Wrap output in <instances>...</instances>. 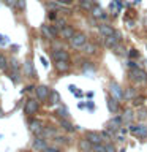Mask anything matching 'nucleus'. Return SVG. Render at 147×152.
<instances>
[{
  "label": "nucleus",
  "instance_id": "423d86ee",
  "mask_svg": "<svg viewBox=\"0 0 147 152\" xmlns=\"http://www.w3.org/2000/svg\"><path fill=\"white\" fill-rule=\"evenodd\" d=\"M30 132L36 136L44 135V125L41 121H30Z\"/></svg>",
  "mask_w": 147,
  "mask_h": 152
},
{
  "label": "nucleus",
  "instance_id": "1a4fd4ad",
  "mask_svg": "<svg viewBox=\"0 0 147 152\" xmlns=\"http://www.w3.org/2000/svg\"><path fill=\"white\" fill-rule=\"evenodd\" d=\"M32 147L35 151H38V152H43L47 147V144H46V140H44V136H36L35 140H33V144H32Z\"/></svg>",
  "mask_w": 147,
  "mask_h": 152
},
{
  "label": "nucleus",
  "instance_id": "a19ab883",
  "mask_svg": "<svg viewBox=\"0 0 147 152\" xmlns=\"http://www.w3.org/2000/svg\"><path fill=\"white\" fill-rule=\"evenodd\" d=\"M128 54H130V57H138V51H136V49H130V52H128Z\"/></svg>",
  "mask_w": 147,
  "mask_h": 152
},
{
  "label": "nucleus",
  "instance_id": "20e7f679",
  "mask_svg": "<svg viewBox=\"0 0 147 152\" xmlns=\"http://www.w3.org/2000/svg\"><path fill=\"white\" fill-rule=\"evenodd\" d=\"M35 94H36V98L40 100V102H46V100H49V95H51V90L47 86H38L35 89Z\"/></svg>",
  "mask_w": 147,
  "mask_h": 152
},
{
  "label": "nucleus",
  "instance_id": "a18cd8bd",
  "mask_svg": "<svg viewBox=\"0 0 147 152\" xmlns=\"http://www.w3.org/2000/svg\"><path fill=\"white\" fill-rule=\"evenodd\" d=\"M85 2H93V0H85Z\"/></svg>",
  "mask_w": 147,
  "mask_h": 152
},
{
  "label": "nucleus",
  "instance_id": "6ab92c4d",
  "mask_svg": "<svg viewBox=\"0 0 147 152\" xmlns=\"http://www.w3.org/2000/svg\"><path fill=\"white\" fill-rule=\"evenodd\" d=\"M92 13H93V18H100V19H103V21H106V19H108V14H104V11L100 7H93Z\"/></svg>",
  "mask_w": 147,
  "mask_h": 152
},
{
  "label": "nucleus",
  "instance_id": "49530a36",
  "mask_svg": "<svg viewBox=\"0 0 147 152\" xmlns=\"http://www.w3.org/2000/svg\"><path fill=\"white\" fill-rule=\"evenodd\" d=\"M120 152H125V151H120Z\"/></svg>",
  "mask_w": 147,
  "mask_h": 152
},
{
  "label": "nucleus",
  "instance_id": "f03ea898",
  "mask_svg": "<svg viewBox=\"0 0 147 152\" xmlns=\"http://www.w3.org/2000/svg\"><path fill=\"white\" fill-rule=\"evenodd\" d=\"M131 79L138 84H147V73L141 68L131 70Z\"/></svg>",
  "mask_w": 147,
  "mask_h": 152
},
{
  "label": "nucleus",
  "instance_id": "72a5a7b5",
  "mask_svg": "<svg viewBox=\"0 0 147 152\" xmlns=\"http://www.w3.org/2000/svg\"><path fill=\"white\" fill-rule=\"evenodd\" d=\"M16 5L19 10H25V0H16Z\"/></svg>",
  "mask_w": 147,
  "mask_h": 152
},
{
  "label": "nucleus",
  "instance_id": "f3484780",
  "mask_svg": "<svg viewBox=\"0 0 147 152\" xmlns=\"http://www.w3.org/2000/svg\"><path fill=\"white\" fill-rule=\"evenodd\" d=\"M60 125H62V128H63L65 132H68V133H73L74 130H76V127L73 125V124H71L68 119H60Z\"/></svg>",
  "mask_w": 147,
  "mask_h": 152
},
{
  "label": "nucleus",
  "instance_id": "c9c22d12",
  "mask_svg": "<svg viewBox=\"0 0 147 152\" xmlns=\"http://www.w3.org/2000/svg\"><path fill=\"white\" fill-rule=\"evenodd\" d=\"M127 97H131V98H135V97H136V92H135V89H128V92H127Z\"/></svg>",
  "mask_w": 147,
  "mask_h": 152
},
{
  "label": "nucleus",
  "instance_id": "bb28decb",
  "mask_svg": "<svg viewBox=\"0 0 147 152\" xmlns=\"http://www.w3.org/2000/svg\"><path fill=\"white\" fill-rule=\"evenodd\" d=\"M79 5H81V8H84V10H92V2H85V0H79Z\"/></svg>",
  "mask_w": 147,
  "mask_h": 152
},
{
  "label": "nucleus",
  "instance_id": "37998d69",
  "mask_svg": "<svg viewBox=\"0 0 147 152\" xmlns=\"http://www.w3.org/2000/svg\"><path fill=\"white\" fill-rule=\"evenodd\" d=\"M49 19H51V21H57V14H55L54 11H51V14H49Z\"/></svg>",
  "mask_w": 147,
  "mask_h": 152
},
{
  "label": "nucleus",
  "instance_id": "cd10ccee",
  "mask_svg": "<svg viewBox=\"0 0 147 152\" xmlns=\"http://www.w3.org/2000/svg\"><path fill=\"white\" fill-rule=\"evenodd\" d=\"M49 100H51V103H59L60 97H59V94H57V92H51V95H49Z\"/></svg>",
  "mask_w": 147,
  "mask_h": 152
},
{
  "label": "nucleus",
  "instance_id": "7ed1b4c3",
  "mask_svg": "<svg viewBox=\"0 0 147 152\" xmlns=\"http://www.w3.org/2000/svg\"><path fill=\"white\" fill-rule=\"evenodd\" d=\"M38 108H40V104H38V102L35 98H28L25 104H24V113L28 114V116H32V114H35L38 111Z\"/></svg>",
  "mask_w": 147,
  "mask_h": 152
},
{
  "label": "nucleus",
  "instance_id": "9b49d317",
  "mask_svg": "<svg viewBox=\"0 0 147 152\" xmlns=\"http://www.w3.org/2000/svg\"><path fill=\"white\" fill-rule=\"evenodd\" d=\"M52 59H54L55 62L57 60H66L70 62V54L63 49H54V52H52Z\"/></svg>",
  "mask_w": 147,
  "mask_h": 152
},
{
  "label": "nucleus",
  "instance_id": "58836bf2",
  "mask_svg": "<svg viewBox=\"0 0 147 152\" xmlns=\"http://www.w3.org/2000/svg\"><path fill=\"white\" fill-rule=\"evenodd\" d=\"M57 3H60V5H70L71 3V0H55Z\"/></svg>",
  "mask_w": 147,
  "mask_h": 152
},
{
  "label": "nucleus",
  "instance_id": "5701e85b",
  "mask_svg": "<svg viewBox=\"0 0 147 152\" xmlns=\"http://www.w3.org/2000/svg\"><path fill=\"white\" fill-rule=\"evenodd\" d=\"M8 68V59L0 52V70H7Z\"/></svg>",
  "mask_w": 147,
  "mask_h": 152
},
{
  "label": "nucleus",
  "instance_id": "f257e3e1",
  "mask_svg": "<svg viewBox=\"0 0 147 152\" xmlns=\"http://www.w3.org/2000/svg\"><path fill=\"white\" fill-rule=\"evenodd\" d=\"M85 43H87V38H85L84 33H74V37L70 40V45L73 46L74 49H82Z\"/></svg>",
  "mask_w": 147,
  "mask_h": 152
},
{
  "label": "nucleus",
  "instance_id": "f8f14e48",
  "mask_svg": "<svg viewBox=\"0 0 147 152\" xmlns=\"http://www.w3.org/2000/svg\"><path fill=\"white\" fill-rule=\"evenodd\" d=\"M106 104H108V109L111 113H117L119 111V106H120V102L116 100L114 97H108L106 98Z\"/></svg>",
  "mask_w": 147,
  "mask_h": 152
},
{
  "label": "nucleus",
  "instance_id": "c756f323",
  "mask_svg": "<svg viewBox=\"0 0 147 152\" xmlns=\"http://www.w3.org/2000/svg\"><path fill=\"white\" fill-rule=\"evenodd\" d=\"M57 144H70V140H66L65 136H57Z\"/></svg>",
  "mask_w": 147,
  "mask_h": 152
},
{
  "label": "nucleus",
  "instance_id": "aec40b11",
  "mask_svg": "<svg viewBox=\"0 0 147 152\" xmlns=\"http://www.w3.org/2000/svg\"><path fill=\"white\" fill-rule=\"evenodd\" d=\"M41 32H43V35H44L47 40H52L55 35H54V30H52V27H49V26H43L41 27Z\"/></svg>",
  "mask_w": 147,
  "mask_h": 152
},
{
  "label": "nucleus",
  "instance_id": "4be33fe9",
  "mask_svg": "<svg viewBox=\"0 0 147 152\" xmlns=\"http://www.w3.org/2000/svg\"><path fill=\"white\" fill-rule=\"evenodd\" d=\"M57 114L60 116V119H68V117H70V111H68L66 108H63V106L57 109Z\"/></svg>",
  "mask_w": 147,
  "mask_h": 152
},
{
  "label": "nucleus",
  "instance_id": "a211bd4d",
  "mask_svg": "<svg viewBox=\"0 0 147 152\" xmlns=\"http://www.w3.org/2000/svg\"><path fill=\"white\" fill-rule=\"evenodd\" d=\"M81 51H82L84 54H87V56H92V54H95V52H97V46H95L93 43H85L84 48H82Z\"/></svg>",
  "mask_w": 147,
  "mask_h": 152
},
{
  "label": "nucleus",
  "instance_id": "4468645a",
  "mask_svg": "<svg viewBox=\"0 0 147 152\" xmlns=\"http://www.w3.org/2000/svg\"><path fill=\"white\" fill-rule=\"evenodd\" d=\"M100 33H101L103 38H106V37H112L116 33V30L111 26H108V24H103V26H100Z\"/></svg>",
  "mask_w": 147,
  "mask_h": 152
},
{
  "label": "nucleus",
  "instance_id": "9d476101",
  "mask_svg": "<svg viewBox=\"0 0 147 152\" xmlns=\"http://www.w3.org/2000/svg\"><path fill=\"white\" fill-rule=\"evenodd\" d=\"M123 122V119H122V116H116V117H112L111 121H108V124H106V128L108 130H112V132H116L119 127H120V124Z\"/></svg>",
  "mask_w": 147,
  "mask_h": 152
},
{
  "label": "nucleus",
  "instance_id": "ddd939ff",
  "mask_svg": "<svg viewBox=\"0 0 147 152\" xmlns=\"http://www.w3.org/2000/svg\"><path fill=\"white\" fill-rule=\"evenodd\" d=\"M74 30H73V27H70V26H66L65 28H62L60 30V37H62V40H71V38L74 37Z\"/></svg>",
  "mask_w": 147,
  "mask_h": 152
},
{
  "label": "nucleus",
  "instance_id": "6e6552de",
  "mask_svg": "<svg viewBox=\"0 0 147 152\" xmlns=\"http://www.w3.org/2000/svg\"><path fill=\"white\" fill-rule=\"evenodd\" d=\"M85 138L92 142V144H103V136H101V133H98V132H87L85 133Z\"/></svg>",
  "mask_w": 147,
  "mask_h": 152
},
{
  "label": "nucleus",
  "instance_id": "412c9836",
  "mask_svg": "<svg viewBox=\"0 0 147 152\" xmlns=\"http://www.w3.org/2000/svg\"><path fill=\"white\" fill-rule=\"evenodd\" d=\"M133 117H135V113H133V109H127V111L123 113V116H122L123 122H130V121H133Z\"/></svg>",
  "mask_w": 147,
  "mask_h": 152
},
{
  "label": "nucleus",
  "instance_id": "2f4dec72",
  "mask_svg": "<svg viewBox=\"0 0 147 152\" xmlns=\"http://www.w3.org/2000/svg\"><path fill=\"white\" fill-rule=\"evenodd\" d=\"M104 147H106V152H117L114 144H111V142H104Z\"/></svg>",
  "mask_w": 147,
  "mask_h": 152
},
{
  "label": "nucleus",
  "instance_id": "393cba45",
  "mask_svg": "<svg viewBox=\"0 0 147 152\" xmlns=\"http://www.w3.org/2000/svg\"><path fill=\"white\" fill-rule=\"evenodd\" d=\"M101 136H103V140L106 141V142H109V140L112 138V130H108V128H106V130H103L101 132Z\"/></svg>",
  "mask_w": 147,
  "mask_h": 152
},
{
  "label": "nucleus",
  "instance_id": "79ce46f5",
  "mask_svg": "<svg viewBox=\"0 0 147 152\" xmlns=\"http://www.w3.org/2000/svg\"><path fill=\"white\" fill-rule=\"evenodd\" d=\"M131 133H138V125H130V128H128Z\"/></svg>",
  "mask_w": 147,
  "mask_h": 152
},
{
  "label": "nucleus",
  "instance_id": "c03bdc74",
  "mask_svg": "<svg viewBox=\"0 0 147 152\" xmlns=\"http://www.w3.org/2000/svg\"><path fill=\"white\" fill-rule=\"evenodd\" d=\"M3 116V111H2V108H0V117H2Z\"/></svg>",
  "mask_w": 147,
  "mask_h": 152
},
{
  "label": "nucleus",
  "instance_id": "7c9ffc66",
  "mask_svg": "<svg viewBox=\"0 0 147 152\" xmlns=\"http://www.w3.org/2000/svg\"><path fill=\"white\" fill-rule=\"evenodd\" d=\"M43 152H62L60 147H55V146H47Z\"/></svg>",
  "mask_w": 147,
  "mask_h": 152
},
{
  "label": "nucleus",
  "instance_id": "e433bc0d",
  "mask_svg": "<svg viewBox=\"0 0 147 152\" xmlns=\"http://www.w3.org/2000/svg\"><path fill=\"white\" fill-rule=\"evenodd\" d=\"M128 68H131V70H136L138 68V66H136V62H128Z\"/></svg>",
  "mask_w": 147,
  "mask_h": 152
},
{
  "label": "nucleus",
  "instance_id": "ea45409f",
  "mask_svg": "<svg viewBox=\"0 0 147 152\" xmlns=\"http://www.w3.org/2000/svg\"><path fill=\"white\" fill-rule=\"evenodd\" d=\"M5 3H7L8 7H14V5H16V0H5Z\"/></svg>",
  "mask_w": 147,
  "mask_h": 152
},
{
  "label": "nucleus",
  "instance_id": "2eb2a0df",
  "mask_svg": "<svg viewBox=\"0 0 147 152\" xmlns=\"http://www.w3.org/2000/svg\"><path fill=\"white\" fill-rule=\"evenodd\" d=\"M92 147H93V144L87 140V138H82V140L79 141V151L81 152H92Z\"/></svg>",
  "mask_w": 147,
  "mask_h": 152
},
{
  "label": "nucleus",
  "instance_id": "b1692460",
  "mask_svg": "<svg viewBox=\"0 0 147 152\" xmlns=\"http://www.w3.org/2000/svg\"><path fill=\"white\" fill-rule=\"evenodd\" d=\"M136 135H139L141 138H147V127L146 125H138V133Z\"/></svg>",
  "mask_w": 147,
  "mask_h": 152
},
{
  "label": "nucleus",
  "instance_id": "f704fd0d",
  "mask_svg": "<svg viewBox=\"0 0 147 152\" xmlns=\"http://www.w3.org/2000/svg\"><path fill=\"white\" fill-rule=\"evenodd\" d=\"M144 102H146V98H144V97H136V100H135V104H136V106H139V104H142Z\"/></svg>",
  "mask_w": 147,
  "mask_h": 152
},
{
  "label": "nucleus",
  "instance_id": "0eeeda50",
  "mask_svg": "<svg viewBox=\"0 0 147 152\" xmlns=\"http://www.w3.org/2000/svg\"><path fill=\"white\" fill-rule=\"evenodd\" d=\"M119 41H120V33L116 32L112 37H106V38H104V46H106V48H112V49H116L117 45H119Z\"/></svg>",
  "mask_w": 147,
  "mask_h": 152
},
{
  "label": "nucleus",
  "instance_id": "473e14b6",
  "mask_svg": "<svg viewBox=\"0 0 147 152\" xmlns=\"http://www.w3.org/2000/svg\"><path fill=\"white\" fill-rule=\"evenodd\" d=\"M11 68H13V73H16V71L19 70V62H17L16 59L11 60Z\"/></svg>",
  "mask_w": 147,
  "mask_h": 152
},
{
  "label": "nucleus",
  "instance_id": "4c0bfd02",
  "mask_svg": "<svg viewBox=\"0 0 147 152\" xmlns=\"http://www.w3.org/2000/svg\"><path fill=\"white\" fill-rule=\"evenodd\" d=\"M138 117H139V119H146V117H147L146 109H144V111H139V114H138Z\"/></svg>",
  "mask_w": 147,
  "mask_h": 152
},
{
  "label": "nucleus",
  "instance_id": "dca6fc26",
  "mask_svg": "<svg viewBox=\"0 0 147 152\" xmlns=\"http://www.w3.org/2000/svg\"><path fill=\"white\" fill-rule=\"evenodd\" d=\"M55 70L57 71H60V73H65V71H68L70 70V62H66V60H57L55 64Z\"/></svg>",
  "mask_w": 147,
  "mask_h": 152
},
{
  "label": "nucleus",
  "instance_id": "39448f33",
  "mask_svg": "<svg viewBox=\"0 0 147 152\" xmlns=\"http://www.w3.org/2000/svg\"><path fill=\"white\" fill-rule=\"evenodd\" d=\"M109 94H111V97L119 100V102L123 98V90H122V87L117 83H111V86H109Z\"/></svg>",
  "mask_w": 147,
  "mask_h": 152
},
{
  "label": "nucleus",
  "instance_id": "a878e982",
  "mask_svg": "<svg viewBox=\"0 0 147 152\" xmlns=\"http://www.w3.org/2000/svg\"><path fill=\"white\" fill-rule=\"evenodd\" d=\"M54 27L57 28V30H62V28H65L66 27V22H65V19H57L55 24H54Z\"/></svg>",
  "mask_w": 147,
  "mask_h": 152
},
{
  "label": "nucleus",
  "instance_id": "c85d7f7f",
  "mask_svg": "<svg viewBox=\"0 0 147 152\" xmlns=\"http://www.w3.org/2000/svg\"><path fill=\"white\" fill-rule=\"evenodd\" d=\"M93 152H106V147H104V144H95L92 147Z\"/></svg>",
  "mask_w": 147,
  "mask_h": 152
}]
</instances>
